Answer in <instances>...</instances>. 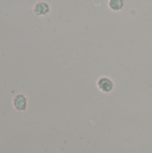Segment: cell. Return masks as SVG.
<instances>
[{"instance_id":"obj_3","label":"cell","mask_w":152,"mask_h":153,"mask_svg":"<svg viewBox=\"0 0 152 153\" xmlns=\"http://www.w3.org/2000/svg\"><path fill=\"white\" fill-rule=\"evenodd\" d=\"M124 0H109L108 5L113 11H119L124 6Z\"/></svg>"},{"instance_id":"obj_1","label":"cell","mask_w":152,"mask_h":153,"mask_svg":"<svg viewBox=\"0 0 152 153\" xmlns=\"http://www.w3.org/2000/svg\"><path fill=\"white\" fill-rule=\"evenodd\" d=\"M99 89L103 91V92H110L112 90H113V87H114V84H113V82L108 78V77H102L100 78L99 81H98V83H97Z\"/></svg>"},{"instance_id":"obj_2","label":"cell","mask_w":152,"mask_h":153,"mask_svg":"<svg viewBox=\"0 0 152 153\" xmlns=\"http://www.w3.org/2000/svg\"><path fill=\"white\" fill-rule=\"evenodd\" d=\"M49 12V5L47 3L39 2L34 7V13L37 15H43L47 14Z\"/></svg>"},{"instance_id":"obj_4","label":"cell","mask_w":152,"mask_h":153,"mask_svg":"<svg viewBox=\"0 0 152 153\" xmlns=\"http://www.w3.org/2000/svg\"><path fill=\"white\" fill-rule=\"evenodd\" d=\"M14 104H15V107H16L17 109L23 110L25 108V106H26V99L22 95L17 96L15 98Z\"/></svg>"}]
</instances>
